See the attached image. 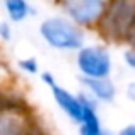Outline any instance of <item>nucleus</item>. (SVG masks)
Returning <instances> with one entry per match:
<instances>
[{
    "mask_svg": "<svg viewBox=\"0 0 135 135\" xmlns=\"http://www.w3.org/2000/svg\"><path fill=\"white\" fill-rule=\"evenodd\" d=\"M51 98L55 101V104L58 106V109L70 120L72 123H79L80 115H82V98L80 92H72L67 87L60 86L58 82L53 87H50Z\"/></svg>",
    "mask_w": 135,
    "mask_h": 135,
    "instance_id": "6e6552de",
    "label": "nucleus"
},
{
    "mask_svg": "<svg viewBox=\"0 0 135 135\" xmlns=\"http://www.w3.org/2000/svg\"><path fill=\"white\" fill-rule=\"evenodd\" d=\"M16 82V75H14L12 69L9 67V63L0 56V89H7Z\"/></svg>",
    "mask_w": 135,
    "mask_h": 135,
    "instance_id": "9b49d317",
    "label": "nucleus"
},
{
    "mask_svg": "<svg viewBox=\"0 0 135 135\" xmlns=\"http://www.w3.org/2000/svg\"><path fill=\"white\" fill-rule=\"evenodd\" d=\"M125 98L128 99L130 103L135 104V80H130V82L125 86Z\"/></svg>",
    "mask_w": 135,
    "mask_h": 135,
    "instance_id": "2eb2a0df",
    "label": "nucleus"
},
{
    "mask_svg": "<svg viewBox=\"0 0 135 135\" xmlns=\"http://www.w3.org/2000/svg\"><path fill=\"white\" fill-rule=\"evenodd\" d=\"M127 46H135V24H133L132 31H130V34H128V40H127Z\"/></svg>",
    "mask_w": 135,
    "mask_h": 135,
    "instance_id": "f3484780",
    "label": "nucleus"
},
{
    "mask_svg": "<svg viewBox=\"0 0 135 135\" xmlns=\"http://www.w3.org/2000/svg\"><path fill=\"white\" fill-rule=\"evenodd\" d=\"M74 63L80 77H111L115 60L104 41L86 43L74 53Z\"/></svg>",
    "mask_w": 135,
    "mask_h": 135,
    "instance_id": "7ed1b4c3",
    "label": "nucleus"
},
{
    "mask_svg": "<svg viewBox=\"0 0 135 135\" xmlns=\"http://www.w3.org/2000/svg\"><path fill=\"white\" fill-rule=\"evenodd\" d=\"M34 125L26 108L0 101V135H24Z\"/></svg>",
    "mask_w": 135,
    "mask_h": 135,
    "instance_id": "39448f33",
    "label": "nucleus"
},
{
    "mask_svg": "<svg viewBox=\"0 0 135 135\" xmlns=\"http://www.w3.org/2000/svg\"><path fill=\"white\" fill-rule=\"evenodd\" d=\"M14 40V26L9 19L0 21V41L2 43H10Z\"/></svg>",
    "mask_w": 135,
    "mask_h": 135,
    "instance_id": "f8f14e48",
    "label": "nucleus"
},
{
    "mask_svg": "<svg viewBox=\"0 0 135 135\" xmlns=\"http://www.w3.org/2000/svg\"><path fill=\"white\" fill-rule=\"evenodd\" d=\"M115 135H135V123H128V125L122 127Z\"/></svg>",
    "mask_w": 135,
    "mask_h": 135,
    "instance_id": "dca6fc26",
    "label": "nucleus"
},
{
    "mask_svg": "<svg viewBox=\"0 0 135 135\" xmlns=\"http://www.w3.org/2000/svg\"><path fill=\"white\" fill-rule=\"evenodd\" d=\"M40 79H41V82L45 84L46 87H53L56 84V77H55V74L53 72H50V70H41L40 72Z\"/></svg>",
    "mask_w": 135,
    "mask_h": 135,
    "instance_id": "4468645a",
    "label": "nucleus"
},
{
    "mask_svg": "<svg viewBox=\"0 0 135 135\" xmlns=\"http://www.w3.org/2000/svg\"><path fill=\"white\" fill-rule=\"evenodd\" d=\"M53 2H55V3H56V2H58V0H53Z\"/></svg>",
    "mask_w": 135,
    "mask_h": 135,
    "instance_id": "6ab92c4d",
    "label": "nucleus"
},
{
    "mask_svg": "<svg viewBox=\"0 0 135 135\" xmlns=\"http://www.w3.org/2000/svg\"><path fill=\"white\" fill-rule=\"evenodd\" d=\"M80 91L89 94L98 104H111L118 96V87L111 77H80Z\"/></svg>",
    "mask_w": 135,
    "mask_h": 135,
    "instance_id": "0eeeda50",
    "label": "nucleus"
},
{
    "mask_svg": "<svg viewBox=\"0 0 135 135\" xmlns=\"http://www.w3.org/2000/svg\"><path fill=\"white\" fill-rule=\"evenodd\" d=\"M80 98H82V115L77 123V133L79 135H111L108 128L104 127L101 120V113H99V104L80 91Z\"/></svg>",
    "mask_w": 135,
    "mask_h": 135,
    "instance_id": "423d86ee",
    "label": "nucleus"
},
{
    "mask_svg": "<svg viewBox=\"0 0 135 135\" xmlns=\"http://www.w3.org/2000/svg\"><path fill=\"white\" fill-rule=\"evenodd\" d=\"M2 7L5 17L12 24H21L36 16V9L29 0H2Z\"/></svg>",
    "mask_w": 135,
    "mask_h": 135,
    "instance_id": "1a4fd4ad",
    "label": "nucleus"
},
{
    "mask_svg": "<svg viewBox=\"0 0 135 135\" xmlns=\"http://www.w3.org/2000/svg\"><path fill=\"white\" fill-rule=\"evenodd\" d=\"M135 24V0H109L96 36L108 45H127L128 34Z\"/></svg>",
    "mask_w": 135,
    "mask_h": 135,
    "instance_id": "f03ea898",
    "label": "nucleus"
},
{
    "mask_svg": "<svg viewBox=\"0 0 135 135\" xmlns=\"http://www.w3.org/2000/svg\"><path fill=\"white\" fill-rule=\"evenodd\" d=\"M38 34L48 48L60 53H75L87 43V31L62 12L41 19Z\"/></svg>",
    "mask_w": 135,
    "mask_h": 135,
    "instance_id": "f257e3e1",
    "label": "nucleus"
},
{
    "mask_svg": "<svg viewBox=\"0 0 135 135\" xmlns=\"http://www.w3.org/2000/svg\"><path fill=\"white\" fill-rule=\"evenodd\" d=\"M24 135H46V133L43 132V130H40V128H38V125H34L33 128H31V130H27V132L24 133Z\"/></svg>",
    "mask_w": 135,
    "mask_h": 135,
    "instance_id": "a211bd4d",
    "label": "nucleus"
},
{
    "mask_svg": "<svg viewBox=\"0 0 135 135\" xmlns=\"http://www.w3.org/2000/svg\"><path fill=\"white\" fill-rule=\"evenodd\" d=\"M122 58H123V65H125L130 72L135 74V46H127L125 45Z\"/></svg>",
    "mask_w": 135,
    "mask_h": 135,
    "instance_id": "ddd939ff",
    "label": "nucleus"
},
{
    "mask_svg": "<svg viewBox=\"0 0 135 135\" xmlns=\"http://www.w3.org/2000/svg\"><path fill=\"white\" fill-rule=\"evenodd\" d=\"M109 0H58L56 7L87 33H94L101 22Z\"/></svg>",
    "mask_w": 135,
    "mask_h": 135,
    "instance_id": "20e7f679",
    "label": "nucleus"
},
{
    "mask_svg": "<svg viewBox=\"0 0 135 135\" xmlns=\"http://www.w3.org/2000/svg\"><path fill=\"white\" fill-rule=\"evenodd\" d=\"M16 67L24 75H36V74H40V62H38L36 56H22V58L17 60Z\"/></svg>",
    "mask_w": 135,
    "mask_h": 135,
    "instance_id": "9d476101",
    "label": "nucleus"
}]
</instances>
